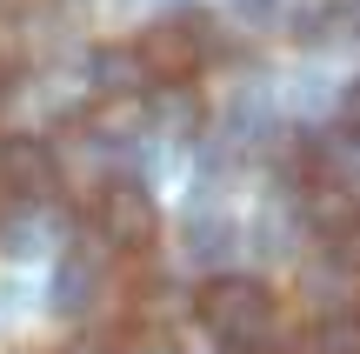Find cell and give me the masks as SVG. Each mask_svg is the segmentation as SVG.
Returning <instances> with one entry per match:
<instances>
[{
    "label": "cell",
    "instance_id": "cell-1",
    "mask_svg": "<svg viewBox=\"0 0 360 354\" xmlns=\"http://www.w3.org/2000/svg\"><path fill=\"white\" fill-rule=\"evenodd\" d=\"M193 321H200L220 348H233V354H281L274 348L281 301H274V288L254 281V274H227V267L207 274L200 288H193Z\"/></svg>",
    "mask_w": 360,
    "mask_h": 354
},
{
    "label": "cell",
    "instance_id": "cell-2",
    "mask_svg": "<svg viewBox=\"0 0 360 354\" xmlns=\"http://www.w3.org/2000/svg\"><path fill=\"white\" fill-rule=\"evenodd\" d=\"M134 47H141L154 87H167V80H193V74L220 53V20H214L207 7H180V13L147 20L141 34H134Z\"/></svg>",
    "mask_w": 360,
    "mask_h": 354
},
{
    "label": "cell",
    "instance_id": "cell-3",
    "mask_svg": "<svg viewBox=\"0 0 360 354\" xmlns=\"http://www.w3.org/2000/svg\"><path fill=\"white\" fill-rule=\"evenodd\" d=\"M94 234H101L114 254H147V248L160 241V208H154V194H147L141 181H127V174L101 181V187H94Z\"/></svg>",
    "mask_w": 360,
    "mask_h": 354
},
{
    "label": "cell",
    "instance_id": "cell-4",
    "mask_svg": "<svg viewBox=\"0 0 360 354\" xmlns=\"http://www.w3.org/2000/svg\"><path fill=\"white\" fill-rule=\"evenodd\" d=\"M67 187L60 147L47 134H0V208L7 201H53Z\"/></svg>",
    "mask_w": 360,
    "mask_h": 354
},
{
    "label": "cell",
    "instance_id": "cell-5",
    "mask_svg": "<svg viewBox=\"0 0 360 354\" xmlns=\"http://www.w3.org/2000/svg\"><path fill=\"white\" fill-rule=\"evenodd\" d=\"M87 87L101 94V101H141V94L154 87V74H147V61H141L134 40H114V47L87 53Z\"/></svg>",
    "mask_w": 360,
    "mask_h": 354
},
{
    "label": "cell",
    "instance_id": "cell-6",
    "mask_svg": "<svg viewBox=\"0 0 360 354\" xmlns=\"http://www.w3.org/2000/svg\"><path fill=\"white\" fill-rule=\"evenodd\" d=\"M240 248V227L227 221V214H187V241H180V254H187L193 267H220L227 254Z\"/></svg>",
    "mask_w": 360,
    "mask_h": 354
},
{
    "label": "cell",
    "instance_id": "cell-7",
    "mask_svg": "<svg viewBox=\"0 0 360 354\" xmlns=\"http://www.w3.org/2000/svg\"><path fill=\"white\" fill-rule=\"evenodd\" d=\"M307 354H360V308H340V315H321Z\"/></svg>",
    "mask_w": 360,
    "mask_h": 354
},
{
    "label": "cell",
    "instance_id": "cell-8",
    "mask_svg": "<svg viewBox=\"0 0 360 354\" xmlns=\"http://www.w3.org/2000/svg\"><path fill=\"white\" fill-rule=\"evenodd\" d=\"M340 134H347V141H360V74L340 87Z\"/></svg>",
    "mask_w": 360,
    "mask_h": 354
},
{
    "label": "cell",
    "instance_id": "cell-9",
    "mask_svg": "<svg viewBox=\"0 0 360 354\" xmlns=\"http://www.w3.org/2000/svg\"><path fill=\"white\" fill-rule=\"evenodd\" d=\"M60 354H120V348H107V341H94V334H80V341H67Z\"/></svg>",
    "mask_w": 360,
    "mask_h": 354
}]
</instances>
